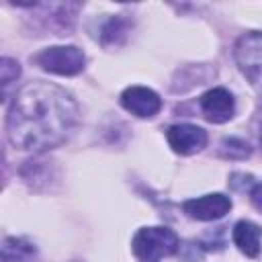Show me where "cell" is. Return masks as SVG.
I'll list each match as a JSON object with an SVG mask.
<instances>
[{"label":"cell","instance_id":"obj_1","mask_svg":"<svg viewBox=\"0 0 262 262\" xmlns=\"http://www.w3.org/2000/svg\"><path fill=\"white\" fill-rule=\"evenodd\" d=\"M78 123V106L63 88L35 80L25 84L6 115L8 141L27 151H43L63 143Z\"/></svg>","mask_w":262,"mask_h":262},{"label":"cell","instance_id":"obj_2","mask_svg":"<svg viewBox=\"0 0 262 262\" xmlns=\"http://www.w3.org/2000/svg\"><path fill=\"white\" fill-rule=\"evenodd\" d=\"M131 246L139 262H160L178 250V235L168 227H143L135 233Z\"/></svg>","mask_w":262,"mask_h":262},{"label":"cell","instance_id":"obj_3","mask_svg":"<svg viewBox=\"0 0 262 262\" xmlns=\"http://www.w3.org/2000/svg\"><path fill=\"white\" fill-rule=\"evenodd\" d=\"M37 63L51 74L57 76H74L84 70V53L74 45H55L43 49L37 57Z\"/></svg>","mask_w":262,"mask_h":262},{"label":"cell","instance_id":"obj_4","mask_svg":"<svg viewBox=\"0 0 262 262\" xmlns=\"http://www.w3.org/2000/svg\"><path fill=\"white\" fill-rule=\"evenodd\" d=\"M235 59L244 76L262 88V33H248L235 45Z\"/></svg>","mask_w":262,"mask_h":262},{"label":"cell","instance_id":"obj_5","mask_svg":"<svg viewBox=\"0 0 262 262\" xmlns=\"http://www.w3.org/2000/svg\"><path fill=\"white\" fill-rule=\"evenodd\" d=\"M166 139H168L170 147L180 156L196 154L207 145L205 129H201L196 125H190V123H178V125L168 127Z\"/></svg>","mask_w":262,"mask_h":262},{"label":"cell","instance_id":"obj_6","mask_svg":"<svg viewBox=\"0 0 262 262\" xmlns=\"http://www.w3.org/2000/svg\"><path fill=\"white\" fill-rule=\"evenodd\" d=\"M184 213L192 219H199V221H213V219H221L223 215L229 213L231 209V199L221 194V192H215V194H205V196H196V199H190L182 205Z\"/></svg>","mask_w":262,"mask_h":262},{"label":"cell","instance_id":"obj_7","mask_svg":"<svg viewBox=\"0 0 262 262\" xmlns=\"http://www.w3.org/2000/svg\"><path fill=\"white\" fill-rule=\"evenodd\" d=\"M121 104L125 111H129L135 117H154L162 108V98L145 86H129L121 94Z\"/></svg>","mask_w":262,"mask_h":262},{"label":"cell","instance_id":"obj_8","mask_svg":"<svg viewBox=\"0 0 262 262\" xmlns=\"http://www.w3.org/2000/svg\"><path fill=\"white\" fill-rule=\"evenodd\" d=\"M201 108L211 123H225L235 113V102L229 90L211 88L201 96Z\"/></svg>","mask_w":262,"mask_h":262},{"label":"cell","instance_id":"obj_9","mask_svg":"<svg viewBox=\"0 0 262 262\" xmlns=\"http://www.w3.org/2000/svg\"><path fill=\"white\" fill-rule=\"evenodd\" d=\"M260 237L262 229L252 221H237L233 227V242L242 254L256 258L260 254Z\"/></svg>","mask_w":262,"mask_h":262},{"label":"cell","instance_id":"obj_10","mask_svg":"<svg viewBox=\"0 0 262 262\" xmlns=\"http://www.w3.org/2000/svg\"><path fill=\"white\" fill-rule=\"evenodd\" d=\"M35 254V246L23 237H6L2 244V262H25Z\"/></svg>","mask_w":262,"mask_h":262},{"label":"cell","instance_id":"obj_11","mask_svg":"<svg viewBox=\"0 0 262 262\" xmlns=\"http://www.w3.org/2000/svg\"><path fill=\"white\" fill-rule=\"evenodd\" d=\"M221 154L225 158H235V160H242V158H248L250 156V145L242 139H235V137H229V139H223L221 143Z\"/></svg>","mask_w":262,"mask_h":262},{"label":"cell","instance_id":"obj_12","mask_svg":"<svg viewBox=\"0 0 262 262\" xmlns=\"http://www.w3.org/2000/svg\"><path fill=\"white\" fill-rule=\"evenodd\" d=\"M18 74H20L18 61H14V59H10V57H4V59L0 61V80H2L4 90L8 88V84H10L12 80L18 78Z\"/></svg>","mask_w":262,"mask_h":262},{"label":"cell","instance_id":"obj_13","mask_svg":"<svg viewBox=\"0 0 262 262\" xmlns=\"http://www.w3.org/2000/svg\"><path fill=\"white\" fill-rule=\"evenodd\" d=\"M250 199H252V205L262 213V184H256L250 192Z\"/></svg>","mask_w":262,"mask_h":262},{"label":"cell","instance_id":"obj_14","mask_svg":"<svg viewBox=\"0 0 262 262\" xmlns=\"http://www.w3.org/2000/svg\"><path fill=\"white\" fill-rule=\"evenodd\" d=\"M260 141H262V131H260Z\"/></svg>","mask_w":262,"mask_h":262}]
</instances>
